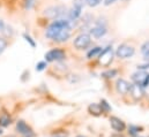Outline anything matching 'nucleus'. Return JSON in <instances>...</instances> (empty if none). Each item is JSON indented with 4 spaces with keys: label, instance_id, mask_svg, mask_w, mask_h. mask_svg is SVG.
I'll list each match as a JSON object with an SVG mask.
<instances>
[{
    "label": "nucleus",
    "instance_id": "nucleus-13",
    "mask_svg": "<svg viewBox=\"0 0 149 137\" xmlns=\"http://www.w3.org/2000/svg\"><path fill=\"white\" fill-rule=\"evenodd\" d=\"M130 92L132 93V96H133L135 99H140V98L142 97V95H143L142 88H141L140 85H138V84H132Z\"/></svg>",
    "mask_w": 149,
    "mask_h": 137
},
{
    "label": "nucleus",
    "instance_id": "nucleus-27",
    "mask_svg": "<svg viewBox=\"0 0 149 137\" xmlns=\"http://www.w3.org/2000/svg\"><path fill=\"white\" fill-rule=\"evenodd\" d=\"M3 27H5L3 21H1V20H0V30H2V29H3Z\"/></svg>",
    "mask_w": 149,
    "mask_h": 137
},
{
    "label": "nucleus",
    "instance_id": "nucleus-20",
    "mask_svg": "<svg viewBox=\"0 0 149 137\" xmlns=\"http://www.w3.org/2000/svg\"><path fill=\"white\" fill-rule=\"evenodd\" d=\"M35 2H36V0H26V1H24V7H26L27 9H30L31 7H34Z\"/></svg>",
    "mask_w": 149,
    "mask_h": 137
},
{
    "label": "nucleus",
    "instance_id": "nucleus-23",
    "mask_svg": "<svg viewBox=\"0 0 149 137\" xmlns=\"http://www.w3.org/2000/svg\"><path fill=\"white\" fill-rule=\"evenodd\" d=\"M45 67H46V61H40V62H38L37 66H36V70L42 71Z\"/></svg>",
    "mask_w": 149,
    "mask_h": 137
},
{
    "label": "nucleus",
    "instance_id": "nucleus-12",
    "mask_svg": "<svg viewBox=\"0 0 149 137\" xmlns=\"http://www.w3.org/2000/svg\"><path fill=\"white\" fill-rule=\"evenodd\" d=\"M110 125L116 131H123L126 128L125 122L123 120H120L119 118H117V116H111L110 118Z\"/></svg>",
    "mask_w": 149,
    "mask_h": 137
},
{
    "label": "nucleus",
    "instance_id": "nucleus-18",
    "mask_svg": "<svg viewBox=\"0 0 149 137\" xmlns=\"http://www.w3.org/2000/svg\"><path fill=\"white\" fill-rule=\"evenodd\" d=\"M116 75H117V70H116V69H111V70L104 71V73L102 74V76H104V77H107V78H111V77L116 76Z\"/></svg>",
    "mask_w": 149,
    "mask_h": 137
},
{
    "label": "nucleus",
    "instance_id": "nucleus-26",
    "mask_svg": "<svg viewBox=\"0 0 149 137\" xmlns=\"http://www.w3.org/2000/svg\"><path fill=\"white\" fill-rule=\"evenodd\" d=\"M116 0H104V5L105 6H109V5H111V3H113Z\"/></svg>",
    "mask_w": 149,
    "mask_h": 137
},
{
    "label": "nucleus",
    "instance_id": "nucleus-2",
    "mask_svg": "<svg viewBox=\"0 0 149 137\" xmlns=\"http://www.w3.org/2000/svg\"><path fill=\"white\" fill-rule=\"evenodd\" d=\"M44 14L50 19L59 20V19H63L66 14L68 15V12H67V8L65 6H53V7L46 8Z\"/></svg>",
    "mask_w": 149,
    "mask_h": 137
},
{
    "label": "nucleus",
    "instance_id": "nucleus-24",
    "mask_svg": "<svg viewBox=\"0 0 149 137\" xmlns=\"http://www.w3.org/2000/svg\"><path fill=\"white\" fill-rule=\"evenodd\" d=\"M100 105H101V107H102V109H105V111H110V109H111V108H110V106L108 105V103H107L105 100H102V102H101V104H100Z\"/></svg>",
    "mask_w": 149,
    "mask_h": 137
},
{
    "label": "nucleus",
    "instance_id": "nucleus-10",
    "mask_svg": "<svg viewBox=\"0 0 149 137\" xmlns=\"http://www.w3.org/2000/svg\"><path fill=\"white\" fill-rule=\"evenodd\" d=\"M16 129H17V131H19L20 134H22V135H24V136H33V130H31V128H30L24 121H22V120L17 121V123H16Z\"/></svg>",
    "mask_w": 149,
    "mask_h": 137
},
{
    "label": "nucleus",
    "instance_id": "nucleus-8",
    "mask_svg": "<svg viewBox=\"0 0 149 137\" xmlns=\"http://www.w3.org/2000/svg\"><path fill=\"white\" fill-rule=\"evenodd\" d=\"M65 58V52L63 50H59V48H53L51 51H49L46 54H45V60L47 62H51V61H59V60H63Z\"/></svg>",
    "mask_w": 149,
    "mask_h": 137
},
{
    "label": "nucleus",
    "instance_id": "nucleus-1",
    "mask_svg": "<svg viewBox=\"0 0 149 137\" xmlns=\"http://www.w3.org/2000/svg\"><path fill=\"white\" fill-rule=\"evenodd\" d=\"M71 21L67 19H59L51 23L46 30V37L56 42H66L71 37Z\"/></svg>",
    "mask_w": 149,
    "mask_h": 137
},
{
    "label": "nucleus",
    "instance_id": "nucleus-16",
    "mask_svg": "<svg viewBox=\"0 0 149 137\" xmlns=\"http://www.w3.org/2000/svg\"><path fill=\"white\" fill-rule=\"evenodd\" d=\"M10 123H12V120H10V118H9L8 115H2V116H0V126L7 127V126H9Z\"/></svg>",
    "mask_w": 149,
    "mask_h": 137
},
{
    "label": "nucleus",
    "instance_id": "nucleus-15",
    "mask_svg": "<svg viewBox=\"0 0 149 137\" xmlns=\"http://www.w3.org/2000/svg\"><path fill=\"white\" fill-rule=\"evenodd\" d=\"M101 53H102V47H100V46H97V47H94L93 50H90V51L88 52V58H89V59H91V58H95V57L100 55Z\"/></svg>",
    "mask_w": 149,
    "mask_h": 137
},
{
    "label": "nucleus",
    "instance_id": "nucleus-3",
    "mask_svg": "<svg viewBox=\"0 0 149 137\" xmlns=\"http://www.w3.org/2000/svg\"><path fill=\"white\" fill-rule=\"evenodd\" d=\"M132 80L135 82V84L140 85L142 89L149 85V74L146 73V71H143V70L134 73L132 75Z\"/></svg>",
    "mask_w": 149,
    "mask_h": 137
},
{
    "label": "nucleus",
    "instance_id": "nucleus-9",
    "mask_svg": "<svg viewBox=\"0 0 149 137\" xmlns=\"http://www.w3.org/2000/svg\"><path fill=\"white\" fill-rule=\"evenodd\" d=\"M131 85H132V84H130L127 81H125V80H123V78H119V80L117 81V83H116L117 91H118L119 93H121V95H127V93L130 92V90H131Z\"/></svg>",
    "mask_w": 149,
    "mask_h": 137
},
{
    "label": "nucleus",
    "instance_id": "nucleus-29",
    "mask_svg": "<svg viewBox=\"0 0 149 137\" xmlns=\"http://www.w3.org/2000/svg\"><path fill=\"white\" fill-rule=\"evenodd\" d=\"M76 137H86V136H83V135H79V136H76Z\"/></svg>",
    "mask_w": 149,
    "mask_h": 137
},
{
    "label": "nucleus",
    "instance_id": "nucleus-30",
    "mask_svg": "<svg viewBox=\"0 0 149 137\" xmlns=\"http://www.w3.org/2000/svg\"><path fill=\"white\" fill-rule=\"evenodd\" d=\"M1 133H2V131H1V128H0V134H1Z\"/></svg>",
    "mask_w": 149,
    "mask_h": 137
},
{
    "label": "nucleus",
    "instance_id": "nucleus-28",
    "mask_svg": "<svg viewBox=\"0 0 149 137\" xmlns=\"http://www.w3.org/2000/svg\"><path fill=\"white\" fill-rule=\"evenodd\" d=\"M53 137H66V135H64V134H58V135H54Z\"/></svg>",
    "mask_w": 149,
    "mask_h": 137
},
{
    "label": "nucleus",
    "instance_id": "nucleus-25",
    "mask_svg": "<svg viewBox=\"0 0 149 137\" xmlns=\"http://www.w3.org/2000/svg\"><path fill=\"white\" fill-rule=\"evenodd\" d=\"M23 37H24V38H26V40H27V42H29V43H30V45H31V46H33V47H34V46H35V43H34V42H33V40H31V38H30V37H29V36H28V35H23Z\"/></svg>",
    "mask_w": 149,
    "mask_h": 137
},
{
    "label": "nucleus",
    "instance_id": "nucleus-6",
    "mask_svg": "<svg viewBox=\"0 0 149 137\" xmlns=\"http://www.w3.org/2000/svg\"><path fill=\"white\" fill-rule=\"evenodd\" d=\"M134 48L130 45H126V44H123V45H119L118 48H117V57L118 58H121V59H127V58H131L133 54H134Z\"/></svg>",
    "mask_w": 149,
    "mask_h": 137
},
{
    "label": "nucleus",
    "instance_id": "nucleus-19",
    "mask_svg": "<svg viewBox=\"0 0 149 137\" xmlns=\"http://www.w3.org/2000/svg\"><path fill=\"white\" fill-rule=\"evenodd\" d=\"M139 130H140L139 127H135V126H130V128H128V133H130L131 135H133V136L138 135Z\"/></svg>",
    "mask_w": 149,
    "mask_h": 137
},
{
    "label": "nucleus",
    "instance_id": "nucleus-7",
    "mask_svg": "<svg viewBox=\"0 0 149 137\" xmlns=\"http://www.w3.org/2000/svg\"><path fill=\"white\" fill-rule=\"evenodd\" d=\"M83 0H74V3H73V8L68 12V20L71 21H74L76 19H79V16L81 15V12H82V8H83Z\"/></svg>",
    "mask_w": 149,
    "mask_h": 137
},
{
    "label": "nucleus",
    "instance_id": "nucleus-17",
    "mask_svg": "<svg viewBox=\"0 0 149 137\" xmlns=\"http://www.w3.org/2000/svg\"><path fill=\"white\" fill-rule=\"evenodd\" d=\"M141 53L143 54V57L146 59H149V42H146L142 46H141Z\"/></svg>",
    "mask_w": 149,
    "mask_h": 137
},
{
    "label": "nucleus",
    "instance_id": "nucleus-11",
    "mask_svg": "<svg viewBox=\"0 0 149 137\" xmlns=\"http://www.w3.org/2000/svg\"><path fill=\"white\" fill-rule=\"evenodd\" d=\"M107 27L104 26V24H101V23H97L94 28H91V30H90V34L93 35L95 38H101V37H103L104 35L107 34Z\"/></svg>",
    "mask_w": 149,
    "mask_h": 137
},
{
    "label": "nucleus",
    "instance_id": "nucleus-21",
    "mask_svg": "<svg viewBox=\"0 0 149 137\" xmlns=\"http://www.w3.org/2000/svg\"><path fill=\"white\" fill-rule=\"evenodd\" d=\"M86 2L90 6V7H95L97 5H100L102 2V0H86Z\"/></svg>",
    "mask_w": 149,
    "mask_h": 137
},
{
    "label": "nucleus",
    "instance_id": "nucleus-5",
    "mask_svg": "<svg viewBox=\"0 0 149 137\" xmlns=\"http://www.w3.org/2000/svg\"><path fill=\"white\" fill-rule=\"evenodd\" d=\"M112 59H113V51H112V47H107L105 50L102 51V53L98 55V60H100V64L104 67H108L110 64L112 62Z\"/></svg>",
    "mask_w": 149,
    "mask_h": 137
},
{
    "label": "nucleus",
    "instance_id": "nucleus-4",
    "mask_svg": "<svg viewBox=\"0 0 149 137\" xmlns=\"http://www.w3.org/2000/svg\"><path fill=\"white\" fill-rule=\"evenodd\" d=\"M90 42H91V37H90V35L81 34L75 38L74 46H75V48H77V50H83V48H86V47L89 46Z\"/></svg>",
    "mask_w": 149,
    "mask_h": 137
},
{
    "label": "nucleus",
    "instance_id": "nucleus-22",
    "mask_svg": "<svg viewBox=\"0 0 149 137\" xmlns=\"http://www.w3.org/2000/svg\"><path fill=\"white\" fill-rule=\"evenodd\" d=\"M6 46H7V42H6L3 38H0V54L5 51Z\"/></svg>",
    "mask_w": 149,
    "mask_h": 137
},
{
    "label": "nucleus",
    "instance_id": "nucleus-14",
    "mask_svg": "<svg viewBox=\"0 0 149 137\" xmlns=\"http://www.w3.org/2000/svg\"><path fill=\"white\" fill-rule=\"evenodd\" d=\"M88 109H89V112H90L91 114H94V115H100V114L103 112V109H102V107H101L100 104H91Z\"/></svg>",
    "mask_w": 149,
    "mask_h": 137
}]
</instances>
